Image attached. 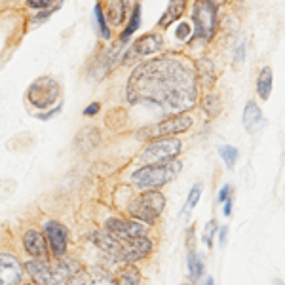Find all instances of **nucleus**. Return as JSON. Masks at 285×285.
Segmentation results:
<instances>
[{"instance_id": "f257e3e1", "label": "nucleus", "mask_w": 285, "mask_h": 285, "mask_svg": "<svg viewBox=\"0 0 285 285\" xmlns=\"http://www.w3.org/2000/svg\"><path fill=\"white\" fill-rule=\"evenodd\" d=\"M127 101L158 107L164 112L192 109L198 97V76L192 65L177 57H156L139 65L127 82Z\"/></svg>"}, {"instance_id": "f03ea898", "label": "nucleus", "mask_w": 285, "mask_h": 285, "mask_svg": "<svg viewBox=\"0 0 285 285\" xmlns=\"http://www.w3.org/2000/svg\"><path fill=\"white\" fill-rule=\"evenodd\" d=\"M25 268L36 285H59L67 279H72L80 272V266L74 261L48 263L46 258H33Z\"/></svg>"}, {"instance_id": "7ed1b4c3", "label": "nucleus", "mask_w": 285, "mask_h": 285, "mask_svg": "<svg viewBox=\"0 0 285 285\" xmlns=\"http://www.w3.org/2000/svg\"><path fill=\"white\" fill-rule=\"evenodd\" d=\"M181 167L183 164L179 160L139 167L137 171H133L132 183L139 188L141 192H145V190H158V188H162L169 181H173L177 173L181 171Z\"/></svg>"}, {"instance_id": "20e7f679", "label": "nucleus", "mask_w": 285, "mask_h": 285, "mask_svg": "<svg viewBox=\"0 0 285 285\" xmlns=\"http://www.w3.org/2000/svg\"><path fill=\"white\" fill-rule=\"evenodd\" d=\"M166 208V198L160 190H145L127 205V213L143 223H154Z\"/></svg>"}, {"instance_id": "39448f33", "label": "nucleus", "mask_w": 285, "mask_h": 285, "mask_svg": "<svg viewBox=\"0 0 285 285\" xmlns=\"http://www.w3.org/2000/svg\"><path fill=\"white\" fill-rule=\"evenodd\" d=\"M183 150V143L175 137H160L145 146V150L139 154V162L145 166L152 164H166V162L177 160V156Z\"/></svg>"}, {"instance_id": "423d86ee", "label": "nucleus", "mask_w": 285, "mask_h": 285, "mask_svg": "<svg viewBox=\"0 0 285 285\" xmlns=\"http://www.w3.org/2000/svg\"><path fill=\"white\" fill-rule=\"evenodd\" d=\"M59 93H61L59 84L54 78L44 76V78H38L36 82H33V86L27 91V97L36 109H46V107L56 103Z\"/></svg>"}, {"instance_id": "0eeeda50", "label": "nucleus", "mask_w": 285, "mask_h": 285, "mask_svg": "<svg viewBox=\"0 0 285 285\" xmlns=\"http://www.w3.org/2000/svg\"><path fill=\"white\" fill-rule=\"evenodd\" d=\"M194 25L198 36H202L203 40H211L217 25V6L213 0H196Z\"/></svg>"}, {"instance_id": "6e6552de", "label": "nucleus", "mask_w": 285, "mask_h": 285, "mask_svg": "<svg viewBox=\"0 0 285 285\" xmlns=\"http://www.w3.org/2000/svg\"><path fill=\"white\" fill-rule=\"evenodd\" d=\"M105 230L116 240H133V238L146 236V226L141 224L139 221H127V219H118L111 217L105 221Z\"/></svg>"}, {"instance_id": "1a4fd4ad", "label": "nucleus", "mask_w": 285, "mask_h": 285, "mask_svg": "<svg viewBox=\"0 0 285 285\" xmlns=\"http://www.w3.org/2000/svg\"><path fill=\"white\" fill-rule=\"evenodd\" d=\"M44 236L48 240V247L57 258L65 257L67 245H69V230L65 224H61L56 219L44 221Z\"/></svg>"}, {"instance_id": "9d476101", "label": "nucleus", "mask_w": 285, "mask_h": 285, "mask_svg": "<svg viewBox=\"0 0 285 285\" xmlns=\"http://www.w3.org/2000/svg\"><path fill=\"white\" fill-rule=\"evenodd\" d=\"M154 245L146 236L143 238H133V240H124L122 242V249H120L118 261L125 263V265H133L141 258L148 257L152 253Z\"/></svg>"}, {"instance_id": "9b49d317", "label": "nucleus", "mask_w": 285, "mask_h": 285, "mask_svg": "<svg viewBox=\"0 0 285 285\" xmlns=\"http://www.w3.org/2000/svg\"><path fill=\"white\" fill-rule=\"evenodd\" d=\"M192 127V118L188 116V114H175L171 118H166L164 122H160L158 125H154L152 133L154 137H171L175 133H181V132H187Z\"/></svg>"}, {"instance_id": "f8f14e48", "label": "nucleus", "mask_w": 285, "mask_h": 285, "mask_svg": "<svg viewBox=\"0 0 285 285\" xmlns=\"http://www.w3.org/2000/svg\"><path fill=\"white\" fill-rule=\"evenodd\" d=\"M162 46H164L162 35L150 33V35L141 36L139 40L132 46V49L127 51V56L124 57V61H132L133 57H145V56H150V54H156Z\"/></svg>"}, {"instance_id": "ddd939ff", "label": "nucleus", "mask_w": 285, "mask_h": 285, "mask_svg": "<svg viewBox=\"0 0 285 285\" xmlns=\"http://www.w3.org/2000/svg\"><path fill=\"white\" fill-rule=\"evenodd\" d=\"M23 268H21L17 257L10 253H0V285H17Z\"/></svg>"}, {"instance_id": "4468645a", "label": "nucleus", "mask_w": 285, "mask_h": 285, "mask_svg": "<svg viewBox=\"0 0 285 285\" xmlns=\"http://www.w3.org/2000/svg\"><path fill=\"white\" fill-rule=\"evenodd\" d=\"M23 249L27 251L33 258H46L48 257L46 236L36 228L25 230V234H23Z\"/></svg>"}, {"instance_id": "2eb2a0df", "label": "nucleus", "mask_w": 285, "mask_h": 285, "mask_svg": "<svg viewBox=\"0 0 285 285\" xmlns=\"http://www.w3.org/2000/svg\"><path fill=\"white\" fill-rule=\"evenodd\" d=\"M90 240L97 245L101 251H105L107 255H111V257H114L116 261H118L120 249H122V240L112 238L107 230H103V232H93V234L90 236Z\"/></svg>"}, {"instance_id": "dca6fc26", "label": "nucleus", "mask_w": 285, "mask_h": 285, "mask_svg": "<svg viewBox=\"0 0 285 285\" xmlns=\"http://www.w3.org/2000/svg\"><path fill=\"white\" fill-rule=\"evenodd\" d=\"M242 122H244V127L249 133H255L258 129V125L263 124V111L258 109V105L255 101H249L245 105Z\"/></svg>"}, {"instance_id": "f3484780", "label": "nucleus", "mask_w": 285, "mask_h": 285, "mask_svg": "<svg viewBox=\"0 0 285 285\" xmlns=\"http://www.w3.org/2000/svg\"><path fill=\"white\" fill-rule=\"evenodd\" d=\"M74 285H116V281H112L109 278V274H105L101 270H91L86 274H76L74 276Z\"/></svg>"}, {"instance_id": "a211bd4d", "label": "nucleus", "mask_w": 285, "mask_h": 285, "mask_svg": "<svg viewBox=\"0 0 285 285\" xmlns=\"http://www.w3.org/2000/svg\"><path fill=\"white\" fill-rule=\"evenodd\" d=\"M183 14H185V0H169L167 12L162 15V19H160V27H169V25H171L175 19H179Z\"/></svg>"}, {"instance_id": "6ab92c4d", "label": "nucleus", "mask_w": 285, "mask_h": 285, "mask_svg": "<svg viewBox=\"0 0 285 285\" xmlns=\"http://www.w3.org/2000/svg\"><path fill=\"white\" fill-rule=\"evenodd\" d=\"M272 82H274V76H272V69H270V67H263V70L258 72V76H257V91H258V97L265 99V101H266L268 97H270Z\"/></svg>"}, {"instance_id": "aec40b11", "label": "nucleus", "mask_w": 285, "mask_h": 285, "mask_svg": "<svg viewBox=\"0 0 285 285\" xmlns=\"http://www.w3.org/2000/svg\"><path fill=\"white\" fill-rule=\"evenodd\" d=\"M99 132L95 127H84L82 132L78 133L76 137V145L82 148V150H91V148H95L99 143Z\"/></svg>"}, {"instance_id": "412c9836", "label": "nucleus", "mask_w": 285, "mask_h": 285, "mask_svg": "<svg viewBox=\"0 0 285 285\" xmlns=\"http://www.w3.org/2000/svg\"><path fill=\"white\" fill-rule=\"evenodd\" d=\"M107 19L111 21L112 25H120L125 19V4L124 0H111L109 8H107Z\"/></svg>"}, {"instance_id": "4be33fe9", "label": "nucleus", "mask_w": 285, "mask_h": 285, "mask_svg": "<svg viewBox=\"0 0 285 285\" xmlns=\"http://www.w3.org/2000/svg\"><path fill=\"white\" fill-rule=\"evenodd\" d=\"M141 283V274L133 265H125L120 270L118 278H116V285H139Z\"/></svg>"}, {"instance_id": "5701e85b", "label": "nucleus", "mask_w": 285, "mask_h": 285, "mask_svg": "<svg viewBox=\"0 0 285 285\" xmlns=\"http://www.w3.org/2000/svg\"><path fill=\"white\" fill-rule=\"evenodd\" d=\"M139 25H141V6L137 4V6L133 8V14H132V17H129V25L125 27V31L120 35V44H125V42L129 40V36L139 29Z\"/></svg>"}, {"instance_id": "b1692460", "label": "nucleus", "mask_w": 285, "mask_h": 285, "mask_svg": "<svg viewBox=\"0 0 285 285\" xmlns=\"http://www.w3.org/2000/svg\"><path fill=\"white\" fill-rule=\"evenodd\" d=\"M198 78L203 82V86H211L215 80V70H213V63L209 59H200L198 61Z\"/></svg>"}, {"instance_id": "393cba45", "label": "nucleus", "mask_w": 285, "mask_h": 285, "mask_svg": "<svg viewBox=\"0 0 285 285\" xmlns=\"http://www.w3.org/2000/svg\"><path fill=\"white\" fill-rule=\"evenodd\" d=\"M203 272V265H202V257L196 255L194 251H188V276L190 279H200Z\"/></svg>"}, {"instance_id": "a878e982", "label": "nucleus", "mask_w": 285, "mask_h": 285, "mask_svg": "<svg viewBox=\"0 0 285 285\" xmlns=\"http://www.w3.org/2000/svg\"><path fill=\"white\" fill-rule=\"evenodd\" d=\"M93 15H95V23H97V29H99V33H101V38L109 40V38H111V31H109V27H107V17H105V14H103L101 4H95V8H93Z\"/></svg>"}, {"instance_id": "bb28decb", "label": "nucleus", "mask_w": 285, "mask_h": 285, "mask_svg": "<svg viewBox=\"0 0 285 285\" xmlns=\"http://www.w3.org/2000/svg\"><path fill=\"white\" fill-rule=\"evenodd\" d=\"M219 154H221L223 162L230 167V169L236 166V162H238V148L236 146H232V145L219 146Z\"/></svg>"}, {"instance_id": "cd10ccee", "label": "nucleus", "mask_w": 285, "mask_h": 285, "mask_svg": "<svg viewBox=\"0 0 285 285\" xmlns=\"http://www.w3.org/2000/svg\"><path fill=\"white\" fill-rule=\"evenodd\" d=\"M203 111L208 112L209 116H217L219 112H221V109H223V105H221V99L217 97V95H205L203 97Z\"/></svg>"}, {"instance_id": "c85d7f7f", "label": "nucleus", "mask_w": 285, "mask_h": 285, "mask_svg": "<svg viewBox=\"0 0 285 285\" xmlns=\"http://www.w3.org/2000/svg\"><path fill=\"white\" fill-rule=\"evenodd\" d=\"M200 196H202V185L200 183H196L192 190H190V194H188V200H187V208H185V215H188L192 209L196 208V203L200 200Z\"/></svg>"}, {"instance_id": "c756f323", "label": "nucleus", "mask_w": 285, "mask_h": 285, "mask_svg": "<svg viewBox=\"0 0 285 285\" xmlns=\"http://www.w3.org/2000/svg\"><path fill=\"white\" fill-rule=\"evenodd\" d=\"M217 230V223L215 221H209L208 224H205V230H203V244L208 245V247H213V234H215Z\"/></svg>"}, {"instance_id": "7c9ffc66", "label": "nucleus", "mask_w": 285, "mask_h": 285, "mask_svg": "<svg viewBox=\"0 0 285 285\" xmlns=\"http://www.w3.org/2000/svg\"><path fill=\"white\" fill-rule=\"evenodd\" d=\"M175 36H177L179 40H187L188 36H190V25H188L187 21H181V23H179V27L175 31Z\"/></svg>"}, {"instance_id": "2f4dec72", "label": "nucleus", "mask_w": 285, "mask_h": 285, "mask_svg": "<svg viewBox=\"0 0 285 285\" xmlns=\"http://www.w3.org/2000/svg\"><path fill=\"white\" fill-rule=\"evenodd\" d=\"M54 4V0H27V6L33 10H48Z\"/></svg>"}, {"instance_id": "473e14b6", "label": "nucleus", "mask_w": 285, "mask_h": 285, "mask_svg": "<svg viewBox=\"0 0 285 285\" xmlns=\"http://www.w3.org/2000/svg\"><path fill=\"white\" fill-rule=\"evenodd\" d=\"M56 10H57V6H51V8H48V10H42L40 14H38V15H36V17H35V21H36V23H42V21H44V19H48L49 15L54 14Z\"/></svg>"}, {"instance_id": "72a5a7b5", "label": "nucleus", "mask_w": 285, "mask_h": 285, "mask_svg": "<svg viewBox=\"0 0 285 285\" xmlns=\"http://www.w3.org/2000/svg\"><path fill=\"white\" fill-rule=\"evenodd\" d=\"M99 111H101V105H99V103H91V105H88V107H86L84 114H86V116H95Z\"/></svg>"}, {"instance_id": "f704fd0d", "label": "nucleus", "mask_w": 285, "mask_h": 285, "mask_svg": "<svg viewBox=\"0 0 285 285\" xmlns=\"http://www.w3.org/2000/svg\"><path fill=\"white\" fill-rule=\"evenodd\" d=\"M230 192H232V187H230V185H224V187L221 188V192H219V198H217V200H219V202H224L226 198H230Z\"/></svg>"}, {"instance_id": "c9c22d12", "label": "nucleus", "mask_w": 285, "mask_h": 285, "mask_svg": "<svg viewBox=\"0 0 285 285\" xmlns=\"http://www.w3.org/2000/svg\"><path fill=\"white\" fill-rule=\"evenodd\" d=\"M61 109H63V105H57L56 109H54L51 112H48V114H38V118H40V120H48V118H51V116H56L57 112H61Z\"/></svg>"}, {"instance_id": "e433bc0d", "label": "nucleus", "mask_w": 285, "mask_h": 285, "mask_svg": "<svg viewBox=\"0 0 285 285\" xmlns=\"http://www.w3.org/2000/svg\"><path fill=\"white\" fill-rule=\"evenodd\" d=\"M230 213H232V198H226L224 200V215L230 217Z\"/></svg>"}, {"instance_id": "4c0bfd02", "label": "nucleus", "mask_w": 285, "mask_h": 285, "mask_svg": "<svg viewBox=\"0 0 285 285\" xmlns=\"http://www.w3.org/2000/svg\"><path fill=\"white\" fill-rule=\"evenodd\" d=\"M244 49H245V46H244V42H242V44H240V46H238V49H236V61H242V59H244Z\"/></svg>"}, {"instance_id": "58836bf2", "label": "nucleus", "mask_w": 285, "mask_h": 285, "mask_svg": "<svg viewBox=\"0 0 285 285\" xmlns=\"http://www.w3.org/2000/svg\"><path fill=\"white\" fill-rule=\"evenodd\" d=\"M226 234H228V228L223 226V228H221V245H224V242H226Z\"/></svg>"}, {"instance_id": "ea45409f", "label": "nucleus", "mask_w": 285, "mask_h": 285, "mask_svg": "<svg viewBox=\"0 0 285 285\" xmlns=\"http://www.w3.org/2000/svg\"><path fill=\"white\" fill-rule=\"evenodd\" d=\"M205 285H215V283H213V278H208V283H205Z\"/></svg>"}, {"instance_id": "a19ab883", "label": "nucleus", "mask_w": 285, "mask_h": 285, "mask_svg": "<svg viewBox=\"0 0 285 285\" xmlns=\"http://www.w3.org/2000/svg\"><path fill=\"white\" fill-rule=\"evenodd\" d=\"M276 285H283V283H281V281H279V279H278V281H276Z\"/></svg>"}, {"instance_id": "79ce46f5", "label": "nucleus", "mask_w": 285, "mask_h": 285, "mask_svg": "<svg viewBox=\"0 0 285 285\" xmlns=\"http://www.w3.org/2000/svg\"><path fill=\"white\" fill-rule=\"evenodd\" d=\"M21 285H31V283H21Z\"/></svg>"}, {"instance_id": "37998d69", "label": "nucleus", "mask_w": 285, "mask_h": 285, "mask_svg": "<svg viewBox=\"0 0 285 285\" xmlns=\"http://www.w3.org/2000/svg\"><path fill=\"white\" fill-rule=\"evenodd\" d=\"M185 285H187V283H185Z\"/></svg>"}]
</instances>
